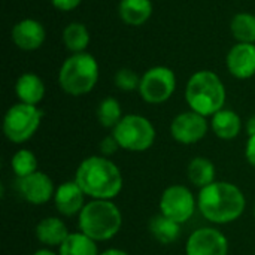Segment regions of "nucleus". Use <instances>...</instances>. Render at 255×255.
Instances as JSON below:
<instances>
[{"label":"nucleus","instance_id":"473e14b6","mask_svg":"<svg viewBox=\"0 0 255 255\" xmlns=\"http://www.w3.org/2000/svg\"><path fill=\"white\" fill-rule=\"evenodd\" d=\"M33 255H57L55 253H52L51 250H39V251H36Z\"/></svg>","mask_w":255,"mask_h":255},{"label":"nucleus","instance_id":"f8f14e48","mask_svg":"<svg viewBox=\"0 0 255 255\" xmlns=\"http://www.w3.org/2000/svg\"><path fill=\"white\" fill-rule=\"evenodd\" d=\"M16 188L22 199L31 205H45L54 199L55 188L52 179L43 172H34L16 179Z\"/></svg>","mask_w":255,"mask_h":255},{"label":"nucleus","instance_id":"7ed1b4c3","mask_svg":"<svg viewBox=\"0 0 255 255\" xmlns=\"http://www.w3.org/2000/svg\"><path fill=\"white\" fill-rule=\"evenodd\" d=\"M123 226V215L112 200H91L78 215L79 232L94 242L115 238Z\"/></svg>","mask_w":255,"mask_h":255},{"label":"nucleus","instance_id":"bb28decb","mask_svg":"<svg viewBox=\"0 0 255 255\" xmlns=\"http://www.w3.org/2000/svg\"><path fill=\"white\" fill-rule=\"evenodd\" d=\"M115 85L123 91H133L136 88L139 90L140 79L136 75V72L130 69H121L115 75Z\"/></svg>","mask_w":255,"mask_h":255},{"label":"nucleus","instance_id":"72a5a7b5","mask_svg":"<svg viewBox=\"0 0 255 255\" xmlns=\"http://www.w3.org/2000/svg\"><path fill=\"white\" fill-rule=\"evenodd\" d=\"M254 218H255V206H254Z\"/></svg>","mask_w":255,"mask_h":255},{"label":"nucleus","instance_id":"f03ea898","mask_svg":"<svg viewBox=\"0 0 255 255\" xmlns=\"http://www.w3.org/2000/svg\"><path fill=\"white\" fill-rule=\"evenodd\" d=\"M76 184L93 200H112L123 190L120 167L108 157L93 155L81 161L75 173Z\"/></svg>","mask_w":255,"mask_h":255},{"label":"nucleus","instance_id":"412c9836","mask_svg":"<svg viewBox=\"0 0 255 255\" xmlns=\"http://www.w3.org/2000/svg\"><path fill=\"white\" fill-rule=\"evenodd\" d=\"M148 229H149L151 236L161 245H170V244L176 242V239L179 238V233H181V224H178L176 221H173L161 214L154 215L149 220Z\"/></svg>","mask_w":255,"mask_h":255},{"label":"nucleus","instance_id":"5701e85b","mask_svg":"<svg viewBox=\"0 0 255 255\" xmlns=\"http://www.w3.org/2000/svg\"><path fill=\"white\" fill-rule=\"evenodd\" d=\"M63 40H64V45L67 46L69 51L79 54V52H84V49L88 46L90 34H88V30L84 24L72 22L64 28Z\"/></svg>","mask_w":255,"mask_h":255},{"label":"nucleus","instance_id":"c756f323","mask_svg":"<svg viewBox=\"0 0 255 255\" xmlns=\"http://www.w3.org/2000/svg\"><path fill=\"white\" fill-rule=\"evenodd\" d=\"M51 1L54 7H57L58 10H72L81 3V0H51Z\"/></svg>","mask_w":255,"mask_h":255},{"label":"nucleus","instance_id":"2eb2a0df","mask_svg":"<svg viewBox=\"0 0 255 255\" xmlns=\"http://www.w3.org/2000/svg\"><path fill=\"white\" fill-rule=\"evenodd\" d=\"M12 40L19 49L34 51L45 42V28L36 19H22L12 28Z\"/></svg>","mask_w":255,"mask_h":255},{"label":"nucleus","instance_id":"393cba45","mask_svg":"<svg viewBox=\"0 0 255 255\" xmlns=\"http://www.w3.org/2000/svg\"><path fill=\"white\" fill-rule=\"evenodd\" d=\"M97 120L105 128H115V126L123 120L121 105L118 100L114 97L103 99L97 108Z\"/></svg>","mask_w":255,"mask_h":255},{"label":"nucleus","instance_id":"4468645a","mask_svg":"<svg viewBox=\"0 0 255 255\" xmlns=\"http://www.w3.org/2000/svg\"><path fill=\"white\" fill-rule=\"evenodd\" d=\"M227 67L238 79L255 75V46L253 43H238L227 55Z\"/></svg>","mask_w":255,"mask_h":255},{"label":"nucleus","instance_id":"f3484780","mask_svg":"<svg viewBox=\"0 0 255 255\" xmlns=\"http://www.w3.org/2000/svg\"><path fill=\"white\" fill-rule=\"evenodd\" d=\"M211 128L223 140H233L239 136L242 130L241 117L230 109H221L215 115H212Z\"/></svg>","mask_w":255,"mask_h":255},{"label":"nucleus","instance_id":"9b49d317","mask_svg":"<svg viewBox=\"0 0 255 255\" xmlns=\"http://www.w3.org/2000/svg\"><path fill=\"white\" fill-rule=\"evenodd\" d=\"M229 241L217 229L203 227L191 233L185 245V255H227Z\"/></svg>","mask_w":255,"mask_h":255},{"label":"nucleus","instance_id":"39448f33","mask_svg":"<svg viewBox=\"0 0 255 255\" xmlns=\"http://www.w3.org/2000/svg\"><path fill=\"white\" fill-rule=\"evenodd\" d=\"M99 79V64L91 54L79 52L69 57L58 75L60 87L70 96H84L90 93Z\"/></svg>","mask_w":255,"mask_h":255},{"label":"nucleus","instance_id":"0eeeda50","mask_svg":"<svg viewBox=\"0 0 255 255\" xmlns=\"http://www.w3.org/2000/svg\"><path fill=\"white\" fill-rule=\"evenodd\" d=\"M43 112L27 103H18L9 108L3 120V133L12 143H24L37 131Z\"/></svg>","mask_w":255,"mask_h":255},{"label":"nucleus","instance_id":"dca6fc26","mask_svg":"<svg viewBox=\"0 0 255 255\" xmlns=\"http://www.w3.org/2000/svg\"><path fill=\"white\" fill-rule=\"evenodd\" d=\"M34 235L36 239L45 247H60L70 233L63 220L57 217H48L36 224Z\"/></svg>","mask_w":255,"mask_h":255},{"label":"nucleus","instance_id":"2f4dec72","mask_svg":"<svg viewBox=\"0 0 255 255\" xmlns=\"http://www.w3.org/2000/svg\"><path fill=\"white\" fill-rule=\"evenodd\" d=\"M247 130H248V134H250V136H251V134H255V117H253V118L248 121Z\"/></svg>","mask_w":255,"mask_h":255},{"label":"nucleus","instance_id":"4be33fe9","mask_svg":"<svg viewBox=\"0 0 255 255\" xmlns=\"http://www.w3.org/2000/svg\"><path fill=\"white\" fill-rule=\"evenodd\" d=\"M58 248V255H99L96 242L81 232L70 233Z\"/></svg>","mask_w":255,"mask_h":255},{"label":"nucleus","instance_id":"ddd939ff","mask_svg":"<svg viewBox=\"0 0 255 255\" xmlns=\"http://www.w3.org/2000/svg\"><path fill=\"white\" fill-rule=\"evenodd\" d=\"M84 199H85V193L73 179V181H66L58 188H55L54 205L60 215L73 217V215H79V212L85 206Z\"/></svg>","mask_w":255,"mask_h":255},{"label":"nucleus","instance_id":"f257e3e1","mask_svg":"<svg viewBox=\"0 0 255 255\" xmlns=\"http://www.w3.org/2000/svg\"><path fill=\"white\" fill-rule=\"evenodd\" d=\"M197 208L209 223L230 224L242 217L247 208V199L238 185L215 181L199 191Z\"/></svg>","mask_w":255,"mask_h":255},{"label":"nucleus","instance_id":"9d476101","mask_svg":"<svg viewBox=\"0 0 255 255\" xmlns=\"http://www.w3.org/2000/svg\"><path fill=\"white\" fill-rule=\"evenodd\" d=\"M209 124L206 117L190 111L176 115L170 124L172 137L182 145H193L200 142L208 133Z\"/></svg>","mask_w":255,"mask_h":255},{"label":"nucleus","instance_id":"6e6552de","mask_svg":"<svg viewBox=\"0 0 255 255\" xmlns=\"http://www.w3.org/2000/svg\"><path fill=\"white\" fill-rule=\"evenodd\" d=\"M176 88V78L172 69L157 66L140 78L139 93L146 103L160 105L172 97Z\"/></svg>","mask_w":255,"mask_h":255},{"label":"nucleus","instance_id":"aec40b11","mask_svg":"<svg viewBox=\"0 0 255 255\" xmlns=\"http://www.w3.org/2000/svg\"><path fill=\"white\" fill-rule=\"evenodd\" d=\"M215 164L206 157H196L188 163L187 178L194 187L200 190L215 182Z\"/></svg>","mask_w":255,"mask_h":255},{"label":"nucleus","instance_id":"7c9ffc66","mask_svg":"<svg viewBox=\"0 0 255 255\" xmlns=\"http://www.w3.org/2000/svg\"><path fill=\"white\" fill-rule=\"evenodd\" d=\"M99 255H128L126 251H123V250H118V248H109V250H106V251H103V253H100Z\"/></svg>","mask_w":255,"mask_h":255},{"label":"nucleus","instance_id":"c85d7f7f","mask_svg":"<svg viewBox=\"0 0 255 255\" xmlns=\"http://www.w3.org/2000/svg\"><path fill=\"white\" fill-rule=\"evenodd\" d=\"M245 158L253 167H255V134H251L248 137V142L245 146Z\"/></svg>","mask_w":255,"mask_h":255},{"label":"nucleus","instance_id":"b1692460","mask_svg":"<svg viewBox=\"0 0 255 255\" xmlns=\"http://www.w3.org/2000/svg\"><path fill=\"white\" fill-rule=\"evenodd\" d=\"M232 33L239 43L255 42V16L251 13H238L232 19Z\"/></svg>","mask_w":255,"mask_h":255},{"label":"nucleus","instance_id":"cd10ccee","mask_svg":"<svg viewBox=\"0 0 255 255\" xmlns=\"http://www.w3.org/2000/svg\"><path fill=\"white\" fill-rule=\"evenodd\" d=\"M120 145L117 142V139L111 134V136H106L102 142H100V152L103 154V157H111L114 155L117 151H118Z\"/></svg>","mask_w":255,"mask_h":255},{"label":"nucleus","instance_id":"6ab92c4d","mask_svg":"<svg viewBox=\"0 0 255 255\" xmlns=\"http://www.w3.org/2000/svg\"><path fill=\"white\" fill-rule=\"evenodd\" d=\"M118 10L126 24L142 25L152 13V3L151 0H121Z\"/></svg>","mask_w":255,"mask_h":255},{"label":"nucleus","instance_id":"423d86ee","mask_svg":"<svg viewBox=\"0 0 255 255\" xmlns=\"http://www.w3.org/2000/svg\"><path fill=\"white\" fill-rule=\"evenodd\" d=\"M112 136L120 148L130 152H143L155 142V128L151 121L142 115H126L112 128Z\"/></svg>","mask_w":255,"mask_h":255},{"label":"nucleus","instance_id":"a211bd4d","mask_svg":"<svg viewBox=\"0 0 255 255\" xmlns=\"http://www.w3.org/2000/svg\"><path fill=\"white\" fill-rule=\"evenodd\" d=\"M15 93L21 103L37 105L45 96V85L42 79L34 73H24L18 78L15 85Z\"/></svg>","mask_w":255,"mask_h":255},{"label":"nucleus","instance_id":"20e7f679","mask_svg":"<svg viewBox=\"0 0 255 255\" xmlns=\"http://www.w3.org/2000/svg\"><path fill=\"white\" fill-rule=\"evenodd\" d=\"M185 100L191 111L212 117L223 109L226 103V88L218 75L211 70L196 72L187 84Z\"/></svg>","mask_w":255,"mask_h":255},{"label":"nucleus","instance_id":"a878e982","mask_svg":"<svg viewBox=\"0 0 255 255\" xmlns=\"http://www.w3.org/2000/svg\"><path fill=\"white\" fill-rule=\"evenodd\" d=\"M10 167H12V172L15 173L16 179L25 178V176L37 172V158L31 151L19 149L12 155Z\"/></svg>","mask_w":255,"mask_h":255},{"label":"nucleus","instance_id":"1a4fd4ad","mask_svg":"<svg viewBox=\"0 0 255 255\" xmlns=\"http://www.w3.org/2000/svg\"><path fill=\"white\" fill-rule=\"evenodd\" d=\"M196 205L197 200L190 188L184 185H170L160 197V214L178 224H184L193 217Z\"/></svg>","mask_w":255,"mask_h":255}]
</instances>
